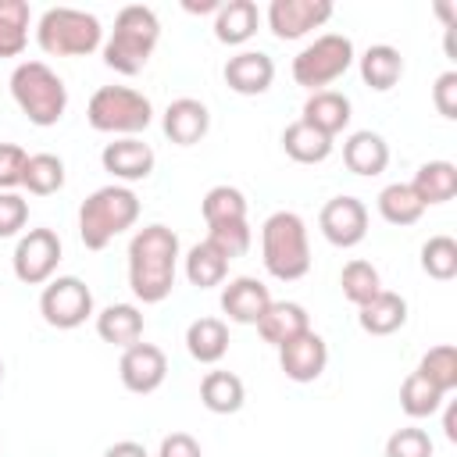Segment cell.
I'll use <instances>...</instances> for the list:
<instances>
[{"instance_id":"cell-1","label":"cell","mask_w":457,"mask_h":457,"mask_svg":"<svg viewBox=\"0 0 457 457\" xmlns=\"http://www.w3.org/2000/svg\"><path fill=\"white\" fill-rule=\"evenodd\" d=\"M179 271V236L154 221L143 225L129 243V289L143 303H161L175 289Z\"/></svg>"},{"instance_id":"cell-2","label":"cell","mask_w":457,"mask_h":457,"mask_svg":"<svg viewBox=\"0 0 457 457\" xmlns=\"http://www.w3.org/2000/svg\"><path fill=\"white\" fill-rule=\"evenodd\" d=\"M157 39H161V21H157L154 7L129 4L118 11L114 29L104 43V64L114 68L118 75H139L150 64Z\"/></svg>"},{"instance_id":"cell-3","label":"cell","mask_w":457,"mask_h":457,"mask_svg":"<svg viewBox=\"0 0 457 457\" xmlns=\"http://www.w3.org/2000/svg\"><path fill=\"white\" fill-rule=\"evenodd\" d=\"M261 261L271 278L296 282L311 271V239L296 211H275L261 225Z\"/></svg>"},{"instance_id":"cell-4","label":"cell","mask_w":457,"mask_h":457,"mask_svg":"<svg viewBox=\"0 0 457 457\" xmlns=\"http://www.w3.org/2000/svg\"><path fill=\"white\" fill-rule=\"evenodd\" d=\"M139 218V196L129 186H100L79 207V239L86 250H104L114 236L132 228Z\"/></svg>"},{"instance_id":"cell-5","label":"cell","mask_w":457,"mask_h":457,"mask_svg":"<svg viewBox=\"0 0 457 457\" xmlns=\"http://www.w3.org/2000/svg\"><path fill=\"white\" fill-rule=\"evenodd\" d=\"M11 96L18 111L39 129L57 125L68 111V86L46 61H21L11 71Z\"/></svg>"},{"instance_id":"cell-6","label":"cell","mask_w":457,"mask_h":457,"mask_svg":"<svg viewBox=\"0 0 457 457\" xmlns=\"http://www.w3.org/2000/svg\"><path fill=\"white\" fill-rule=\"evenodd\" d=\"M36 43L50 57H86L104 43V25L79 7H46L36 21Z\"/></svg>"},{"instance_id":"cell-7","label":"cell","mask_w":457,"mask_h":457,"mask_svg":"<svg viewBox=\"0 0 457 457\" xmlns=\"http://www.w3.org/2000/svg\"><path fill=\"white\" fill-rule=\"evenodd\" d=\"M86 121L96 132L111 136H139L154 121V104L132 86H100L86 104Z\"/></svg>"},{"instance_id":"cell-8","label":"cell","mask_w":457,"mask_h":457,"mask_svg":"<svg viewBox=\"0 0 457 457\" xmlns=\"http://www.w3.org/2000/svg\"><path fill=\"white\" fill-rule=\"evenodd\" d=\"M353 43H350V36H343V32H325V36H318L314 43H307L296 57H293V82L296 86H303V89H311V93H318V89H325V86H332L336 79H343L346 71H350V64H353Z\"/></svg>"},{"instance_id":"cell-9","label":"cell","mask_w":457,"mask_h":457,"mask_svg":"<svg viewBox=\"0 0 457 457\" xmlns=\"http://www.w3.org/2000/svg\"><path fill=\"white\" fill-rule=\"evenodd\" d=\"M39 314L50 328H79L93 314V289L79 275H57L39 293Z\"/></svg>"},{"instance_id":"cell-10","label":"cell","mask_w":457,"mask_h":457,"mask_svg":"<svg viewBox=\"0 0 457 457\" xmlns=\"http://www.w3.org/2000/svg\"><path fill=\"white\" fill-rule=\"evenodd\" d=\"M61 264V236L54 228H29L11 257V268L18 282L25 286H46Z\"/></svg>"},{"instance_id":"cell-11","label":"cell","mask_w":457,"mask_h":457,"mask_svg":"<svg viewBox=\"0 0 457 457\" xmlns=\"http://www.w3.org/2000/svg\"><path fill=\"white\" fill-rule=\"evenodd\" d=\"M318 228L339 250L357 246L368 236V207H364V200H357V196H332L321 207V214H318Z\"/></svg>"},{"instance_id":"cell-12","label":"cell","mask_w":457,"mask_h":457,"mask_svg":"<svg viewBox=\"0 0 457 457\" xmlns=\"http://www.w3.org/2000/svg\"><path fill=\"white\" fill-rule=\"evenodd\" d=\"M118 375H121V386L129 393H139V396L157 393L168 378V357L154 343H132V346L121 350Z\"/></svg>"},{"instance_id":"cell-13","label":"cell","mask_w":457,"mask_h":457,"mask_svg":"<svg viewBox=\"0 0 457 457\" xmlns=\"http://www.w3.org/2000/svg\"><path fill=\"white\" fill-rule=\"evenodd\" d=\"M332 18L328 0H271L268 4V29L278 39H300L311 29H321Z\"/></svg>"},{"instance_id":"cell-14","label":"cell","mask_w":457,"mask_h":457,"mask_svg":"<svg viewBox=\"0 0 457 457\" xmlns=\"http://www.w3.org/2000/svg\"><path fill=\"white\" fill-rule=\"evenodd\" d=\"M325 364H328V343L314 328H307L296 339L278 346V368L289 382H314V378H321Z\"/></svg>"},{"instance_id":"cell-15","label":"cell","mask_w":457,"mask_h":457,"mask_svg":"<svg viewBox=\"0 0 457 457\" xmlns=\"http://www.w3.org/2000/svg\"><path fill=\"white\" fill-rule=\"evenodd\" d=\"M221 75H225V86L232 93H239V96H261L275 82V61L264 50H239V54H232L225 61Z\"/></svg>"},{"instance_id":"cell-16","label":"cell","mask_w":457,"mask_h":457,"mask_svg":"<svg viewBox=\"0 0 457 457\" xmlns=\"http://www.w3.org/2000/svg\"><path fill=\"white\" fill-rule=\"evenodd\" d=\"M100 164L118 182H139V179H150L157 157H154V146L143 143L139 136H121L100 150Z\"/></svg>"},{"instance_id":"cell-17","label":"cell","mask_w":457,"mask_h":457,"mask_svg":"<svg viewBox=\"0 0 457 457\" xmlns=\"http://www.w3.org/2000/svg\"><path fill=\"white\" fill-rule=\"evenodd\" d=\"M161 129L164 136L175 143V146H193L207 136L211 129V111L204 100L196 96H179L164 107V118H161Z\"/></svg>"},{"instance_id":"cell-18","label":"cell","mask_w":457,"mask_h":457,"mask_svg":"<svg viewBox=\"0 0 457 457\" xmlns=\"http://www.w3.org/2000/svg\"><path fill=\"white\" fill-rule=\"evenodd\" d=\"M268 303H271V293H268V286H264L261 278H253V275H239V278H232V282L221 289V311H225L228 321H236V325H257L261 314L268 311Z\"/></svg>"},{"instance_id":"cell-19","label":"cell","mask_w":457,"mask_h":457,"mask_svg":"<svg viewBox=\"0 0 457 457\" xmlns=\"http://www.w3.org/2000/svg\"><path fill=\"white\" fill-rule=\"evenodd\" d=\"M353 118V107H350V96L339 93V89H318L303 100V111H300V121H307L311 129H318L321 136L336 139Z\"/></svg>"},{"instance_id":"cell-20","label":"cell","mask_w":457,"mask_h":457,"mask_svg":"<svg viewBox=\"0 0 457 457\" xmlns=\"http://www.w3.org/2000/svg\"><path fill=\"white\" fill-rule=\"evenodd\" d=\"M307 328H311V314H307V307L296 303V300H271L268 311H264L261 321H257V336H261L264 343H271L275 350H278L282 343L296 339V336L307 332Z\"/></svg>"},{"instance_id":"cell-21","label":"cell","mask_w":457,"mask_h":457,"mask_svg":"<svg viewBox=\"0 0 457 457\" xmlns=\"http://www.w3.org/2000/svg\"><path fill=\"white\" fill-rule=\"evenodd\" d=\"M343 164L353 171V175H364V179H375L386 171L389 164V143L371 132V129H357L343 139Z\"/></svg>"},{"instance_id":"cell-22","label":"cell","mask_w":457,"mask_h":457,"mask_svg":"<svg viewBox=\"0 0 457 457\" xmlns=\"http://www.w3.org/2000/svg\"><path fill=\"white\" fill-rule=\"evenodd\" d=\"M357 325L368 336H393L396 328L407 325V300L393 289H382L364 307H357Z\"/></svg>"},{"instance_id":"cell-23","label":"cell","mask_w":457,"mask_h":457,"mask_svg":"<svg viewBox=\"0 0 457 457\" xmlns=\"http://www.w3.org/2000/svg\"><path fill=\"white\" fill-rule=\"evenodd\" d=\"M407 186L414 189V196L421 200V207L446 204V200L457 196V164L453 161H425Z\"/></svg>"},{"instance_id":"cell-24","label":"cell","mask_w":457,"mask_h":457,"mask_svg":"<svg viewBox=\"0 0 457 457\" xmlns=\"http://www.w3.org/2000/svg\"><path fill=\"white\" fill-rule=\"evenodd\" d=\"M257 25H261V11L253 0H228L214 11V39L218 43L239 46L257 32Z\"/></svg>"},{"instance_id":"cell-25","label":"cell","mask_w":457,"mask_h":457,"mask_svg":"<svg viewBox=\"0 0 457 457\" xmlns=\"http://www.w3.org/2000/svg\"><path fill=\"white\" fill-rule=\"evenodd\" d=\"M357 64H361L364 86L375 89V93H389V89L400 82V75H403V57H400V50L389 46V43L368 46V50L357 57Z\"/></svg>"},{"instance_id":"cell-26","label":"cell","mask_w":457,"mask_h":457,"mask_svg":"<svg viewBox=\"0 0 457 457\" xmlns=\"http://www.w3.org/2000/svg\"><path fill=\"white\" fill-rule=\"evenodd\" d=\"M96 336L111 346H132L143 339V314L136 303H107L96 314Z\"/></svg>"},{"instance_id":"cell-27","label":"cell","mask_w":457,"mask_h":457,"mask_svg":"<svg viewBox=\"0 0 457 457\" xmlns=\"http://www.w3.org/2000/svg\"><path fill=\"white\" fill-rule=\"evenodd\" d=\"M186 350L200 364H218L228 353V325L221 318H196V321H189Z\"/></svg>"},{"instance_id":"cell-28","label":"cell","mask_w":457,"mask_h":457,"mask_svg":"<svg viewBox=\"0 0 457 457\" xmlns=\"http://www.w3.org/2000/svg\"><path fill=\"white\" fill-rule=\"evenodd\" d=\"M246 400V386L236 371H207L200 378V403L211 411V414H236Z\"/></svg>"},{"instance_id":"cell-29","label":"cell","mask_w":457,"mask_h":457,"mask_svg":"<svg viewBox=\"0 0 457 457\" xmlns=\"http://www.w3.org/2000/svg\"><path fill=\"white\" fill-rule=\"evenodd\" d=\"M282 150L296 161V164H321L332 150H336V139L321 136L318 129H311L307 121H289L282 129Z\"/></svg>"},{"instance_id":"cell-30","label":"cell","mask_w":457,"mask_h":457,"mask_svg":"<svg viewBox=\"0 0 457 457\" xmlns=\"http://www.w3.org/2000/svg\"><path fill=\"white\" fill-rule=\"evenodd\" d=\"M225 275H228V257L214 243L200 239V243L189 246V253H186V278H189V286L211 289V286H221Z\"/></svg>"},{"instance_id":"cell-31","label":"cell","mask_w":457,"mask_h":457,"mask_svg":"<svg viewBox=\"0 0 457 457\" xmlns=\"http://www.w3.org/2000/svg\"><path fill=\"white\" fill-rule=\"evenodd\" d=\"M29 21L25 0H0V57H18L29 46Z\"/></svg>"},{"instance_id":"cell-32","label":"cell","mask_w":457,"mask_h":457,"mask_svg":"<svg viewBox=\"0 0 457 457\" xmlns=\"http://www.w3.org/2000/svg\"><path fill=\"white\" fill-rule=\"evenodd\" d=\"M378 214H382L389 225L407 228V225H414V221L425 214V207H421V200L414 196V189H411L407 182H389V186L378 193Z\"/></svg>"},{"instance_id":"cell-33","label":"cell","mask_w":457,"mask_h":457,"mask_svg":"<svg viewBox=\"0 0 457 457\" xmlns=\"http://www.w3.org/2000/svg\"><path fill=\"white\" fill-rule=\"evenodd\" d=\"M204 221L211 225H228V221H246V196L236 186H211L200 200Z\"/></svg>"},{"instance_id":"cell-34","label":"cell","mask_w":457,"mask_h":457,"mask_svg":"<svg viewBox=\"0 0 457 457\" xmlns=\"http://www.w3.org/2000/svg\"><path fill=\"white\" fill-rule=\"evenodd\" d=\"M339 286H343V296H346L353 307H364L375 293H382V275H378V268H375L371 261L353 257V261L343 264Z\"/></svg>"},{"instance_id":"cell-35","label":"cell","mask_w":457,"mask_h":457,"mask_svg":"<svg viewBox=\"0 0 457 457\" xmlns=\"http://www.w3.org/2000/svg\"><path fill=\"white\" fill-rule=\"evenodd\" d=\"M21 186L32 193V196H50L64 186V161L57 154H29L25 161V179Z\"/></svg>"},{"instance_id":"cell-36","label":"cell","mask_w":457,"mask_h":457,"mask_svg":"<svg viewBox=\"0 0 457 457\" xmlns=\"http://www.w3.org/2000/svg\"><path fill=\"white\" fill-rule=\"evenodd\" d=\"M425 382H432L439 393H453L457 389V346L453 343H439L428 353H421L418 368H414Z\"/></svg>"},{"instance_id":"cell-37","label":"cell","mask_w":457,"mask_h":457,"mask_svg":"<svg viewBox=\"0 0 457 457\" xmlns=\"http://www.w3.org/2000/svg\"><path fill=\"white\" fill-rule=\"evenodd\" d=\"M446 403V393H439L432 382H425L418 371H411L400 382V411L407 418H432Z\"/></svg>"},{"instance_id":"cell-38","label":"cell","mask_w":457,"mask_h":457,"mask_svg":"<svg viewBox=\"0 0 457 457\" xmlns=\"http://www.w3.org/2000/svg\"><path fill=\"white\" fill-rule=\"evenodd\" d=\"M421 271L436 282H450L457 275V239L453 236H428L421 246Z\"/></svg>"},{"instance_id":"cell-39","label":"cell","mask_w":457,"mask_h":457,"mask_svg":"<svg viewBox=\"0 0 457 457\" xmlns=\"http://www.w3.org/2000/svg\"><path fill=\"white\" fill-rule=\"evenodd\" d=\"M250 221H228V225H211L207 228V243H214L228 261L243 257L250 250Z\"/></svg>"},{"instance_id":"cell-40","label":"cell","mask_w":457,"mask_h":457,"mask_svg":"<svg viewBox=\"0 0 457 457\" xmlns=\"http://www.w3.org/2000/svg\"><path fill=\"white\" fill-rule=\"evenodd\" d=\"M432 439L418 425H403L386 439V457H432Z\"/></svg>"},{"instance_id":"cell-41","label":"cell","mask_w":457,"mask_h":457,"mask_svg":"<svg viewBox=\"0 0 457 457\" xmlns=\"http://www.w3.org/2000/svg\"><path fill=\"white\" fill-rule=\"evenodd\" d=\"M29 154L18 143H0V193H14L25 179Z\"/></svg>"},{"instance_id":"cell-42","label":"cell","mask_w":457,"mask_h":457,"mask_svg":"<svg viewBox=\"0 0 457 457\" xmlns=\"http://www.w3.org/2000/svg\"><path fill=\"white\" fill-rule=\"evenodd\" d=\"M29 221V200L18 193H0V239L18 236Z\"/></svg>"},{"instance_id":"cell-43","label":"cell","mask_w":457,"mask_h":457,"mask_svg":"<svg viewBox=\"0 0 457 457\" xmlns=\"http://www.w3.org/2000/svg\"><path fill=\"white\" fill-rule=\"evenodd\" d=\"M432 104L443 118H457V71H443L432 86Z\"/></svg>"},{"instance_id":"cell-44","label":"cell","mask_w":457,"mask_h":457,"mask_svg":"<svg viewBox=\"0 0 457 457\" xmlns=\"http://www.w3.org/2000/svg\"><path fill=\"white\" fill-rule=\"evenodd\" d=\"M157 457H204V450L189 432H168L157 446Z\"/></svg>"},{"instance_id":"cell-45","label":"cell","mask_w":457,"mask_h":457,"mask_svg":"<svg viewBox=\"0 0 457 457\" xmlns=\"http://www.w3.org/2000/svg\"><path fill=\"white\" fill-rule=\"evenodd\" d=\"M104 457H150V453H146V446L136 443V439H118V443H111V446L104 450Z\"/></svg>"},{"instance_id":"cell-46","label":"cell","mask_w":457,"mask_h":457,"mask_svg":"<svg viewBox=\"0 0 457 457\" xmlns=\"http://www.w3.org/2000/svg\"><path fill=\"white\" fill-rule=\"evenodd\" d=\"M443 432L450 443H457V400L446 403V414H443Z\"/></svg>"},{"instance_id":"cell-47","label":"cell","mask_w":457,"mask_h":457,"mask_svg":"<svg viewBox=\"0 0 457 457\" xmlns=\"http://www.w3.org/2000/svg\"><path fill=\"white\" fill-rule=\"evenodd\" d=\"M182 7H186L189 14H204V11H218L221 4H218V0H200V4H196V0H186Z\"/></svg>"},{"instance_id":"cell-48","label":"cell","mask_w":457,"mask_h":457,"mask_svg":"<svg viewBox=\"0 0 457 457\" xmlns=\"http://www.w3.org/2000/svg\"><path fill=\"white\" fill-rule=\"evenodd\" d=\"M0 382H4V361H0Z\"/></svg>"}]
</instances>
